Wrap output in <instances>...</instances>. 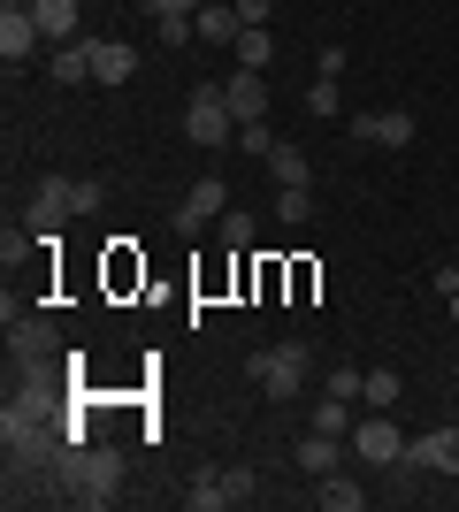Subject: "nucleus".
Returning <instances> with one entry per match:
<instances>
[{"label":"nucleus","instance_id":"obj_19","mask_svg":"<svg viewBox=\"0 0 459 512\" xmlns=\"http://www.w3.org/2000/svg\"><path fill=\"white\" fill-rule=\"evenodd\" d=\"M322 505H329V512H360V505H368V490L337 467V474H322Z\"/></svg>","mask_w":459,"mask_h":512},{"label":"nucleus","instance_id":"obj_9","mask_svg":"<svg viewBox=\"0 0 459 512\" xmlns=\"http://www.w3.org/2000/svg\"><path fill=\"white\" fill-rule=\"evenodd\" d=\"M352 138H360V146H414V115H406V107H368V115H360V123H352Z\"/></svg>","mask_w":459,"mask_h":512},{"label":"nucleus","instance_id":"obj_21","mask_svg":"<svg viewBox=\"0 0 459 512\" xmlns=\"http://www.w3.org/2000/svg\"><path fill=\"white\" fill-rule=\"evenodd\" d=\"M360 398H368V406H375V413H391V406H398V398H406V383H398L391 367H368V390H360Z\"/></svg>","mask_w":459,"mask_h":512},{"label":"nucleus","instance_id":"obj_4","mask_svg":"<svg viewBox=\"0 0 459 512\" xmlns=\"http://www.w3.org/2000/svg\"><path fill=\"white\" fill-rule=\"evenodd\" d=\"M352 459H368V467H406V428L391 413H368V421H352Z\"/></svg>","mask_w":459,"mask_h":512},{"label":"nucleus","instance_id":"obj_20","mask_svg":"<svg viewBox=\"0 0 459 512\" xmlns=\"http://www.w3.org/2000/svg\"><path fill=\"white\" fill-rule=\"evenodd\" d=\"M8 344H16L23 360H39L46 344H54V329H46V321H16V314H8Z\"/></svg>","mask_w":459,"mask_h":512},{"label":"nucleus","instance_id":"obj_17","mask_svg":"<svg viewBox=\"0 0 459 512\" xmlns=\"http://www.w3.org/2000/svg\"><path fill=\"white\" fill-rule=\"evenodd\" d=\"M176 505H184V512H222V505H230V490H222V474H192Z\"/></svg>","mask_w":459,"mask_h":512},{"label":"nucleus","instance_id":"obj_13","mask_svg":"<svg viewBox=\"0 0 459 512\" xmlns=\"http://www.w3.org/2000/svg\"><path fill=\"white\" fill-rule=\"evenodd\" d=\"M199 39L207 46H238V31H245V16H238V0H207V8H199Z\"/></svg>","mask_w":459,"mask_h":512},{"label":"nucleus","instance_id":"obj_31","mask_svg":"<svg viewBox=\"0 0 459 512\" xmlns=\"http://www.w3.org/2000/svg\"><path fill=\"white\" fill-rule=\"evenodd\" d=\"M268 8H276V0H238V16H245V31H253V23H268Z\"/></svg>","mask_w":459,"mask_h":512},{"label":"nucleus","instance_id":"obj_8","mask_svg":"<svg viewBox=\"0 0 459 512\" xmlns=\"http://www.w3.org/2000/svg\"><path fill=\"white\" fill-rule=\"evenodd\" d=\"M39 46H46V31H39V16L31 8H0V62H39Z\"/></svg>","mask_w":459,"mask_h":512},{"label":"nucleus","instance_id":"obj_12","mask_svg":"<svg viewBox=\"0 0 459 512\" xmlns=\"http://www.w3.org/2000/svg\"><path fill=\"white\" fill-rule=\"evenodd\" d=\"M291 459H299V467L314 474V482H322V474H337V467H345V436L314 428V436H299V451H291Z\"/></svg>","mask_w":459,"mask_h":512},{"label":"nucleus","instance_id":"obj_6","mask_svg":"<svg viewBox=\"0 0 459 512\" xmlns=\"http://www.w3.org/2000/svg\"><path fill=\"white\" fill-rule=\"evenodd\" d=\"M406 474H459V421L429 428V436H406Z\"/></svg>","mask_w":459,"mask_h":512},{"label":"nucleus","instance_id":"obj_34","mask_svg":"<svg viewBox=\"0 0 459 512\" xmlns=\"http://www.w3.org/2000/svg\"><path fill=\"white\" fill-rule=\"evenodd\" d=\"M452 421H459V413H452Z\"/></svg>","mask_w":459,"mask_h":512},{"label":"nucleus","instance_id":"obj_24","mask_svg":"<svg viewBox=\"0 0 459 512\" xmlns=\"http://www.w3.org/2000/svg\"><path fill=\"white\" fill-rule=\"evenodd\" d=\"M337 77H314V85H306V115H314V123H329V115H337Z\"/></svg>","mask_w":459,"mask_h":512},{"label":"nucleus","instance_id":"obj_32","mask_svg":"<svg viewBox=\"0 0 459 512\" xmlns=\"http://www.w3.org/2000/svg\"><path fill=\"white\" fill-rule=\"evenodd\" d=\"M444 306H452V321H459V291H444Z\"/></svg>","mask_w":459,"mask_h":512},{"label":"nucleus","instance_id":"obj_26","mask_svg":"<svg viewBox=\"0 0 459 512\" xmlns=\"http://www.w3.org/2000/svg\"><path fill=\"white\" fill-rule=\"evenodd\" d=\"M238 153L268 161V153H276V130H268V123H238Z\"/></svg>","mask_w":459,"mask_h":512},{"label":"nucleus","instance_id":"obj_25","mask_svg":"<svg viewBox=\"0 0 459 512\" xmlns=\"http://www.w3.org/2000/svg\"><path fill=\"white\" fill-rule=\"evenodd\" d=\"M222 490H230V505H253V497H261V474L253 467H222Z\"/></svg>","mask_w":459,"mask_h":512},{"label":"nucleus","instance_id":"obj_33","mask_svg":"<svg viewBox=\"0 0 459 512\" xmlns=\"http://www.w3.org/2000/svg\"><path fill=\"white\" fill-rule=\"evenodd\" d=\"M0 8H8V0H0ZM16 8H39V0H16Z\"/></svg>","mask_w":459,"mask_h":512},{"label":"nucleus","instance_id":"obj_30","mask_svg":"<svg viewBox=\"0 0 459 512\" xmlns=\"http://www.w3.org/2000/svg\"><path fill=\"white\" fill-rule=\"evenodd\" d=\"M199 8H207V0H146L153 23H161V16H199Z\"/></svg>","mask_w":459,"mask_h":512},{"label":"nucleus","instance_id":"obj_29","mask_svg":"<svg viewBox=\"0 0 459 512\" xmlns=\"http://www.w3.org/2000/svg\"><path fill=\"white\" fill-rule=\"evenodd\" d=\"M215 230H222V245H253V214H245V207H230V214L215 222Z\"/></svg>","mask_w":459,"mask_h":512},{"label":"nucleus","instance_id":"obj_5","mask_svg":"<svg viewBox=\"0 0 459 512\" xmlns=\"http://www.w3.org/2000/svg\"><path fill=\"white\" fill-rule=\"evenodd\" d=\"M69 214H77V176H39V192H31V207H23V230L54 237Z\"/></svg>","mask_w":459,"mask_h":512},{"label":"nucleus","instance_id":"obj_15","mask_svg":"<svg viewBox=\"0 0 459 512\" xmlns=\"http://www.w3.org/2000/svg\"><path fill=\"white\" fill-rule=\"evenodd\" d=\"M31 16H39L46 46H69V39H77V0H39Z\"/></svg>","mask_w":459,"mask_h":512},{"label":"nucleus","instance_id":"obj_27","mask_svg":"<svg viewBox=\"0 0 459 512\" xmlns=\"http://www.w3.org/2000/svg\"><path fill=\"white\" fill-rule=\"evenodd\" d=\"M314 428H329V436H352V406L322 390V413H314Z\"/></svg>","mask_w":459,"mask_h":512},{"label":"nucleus","instance_id":"obj_1","mask_svg":"<svg viewBox=\"0 0 459 512\" xmlns=\"http://www.w3.org/2000/svg\"><path fill=\"white\" fill-rule=\"evenodd\" d=\"M306 367H314V352L299 337H284V344H268V352H253V383H261L268 406H291L306 390Z\"/></svg>","mask_w":459,"mask_h":512},{"label":"nucleus","instance_id":"obj_3","mask_svg":"<svg viewBox=\"0 0 459 512\" xmlns=\"http://www.w3.org/2000/svg\"><path fill=\"white\" fill-rule=\"evenodd\" d=\"M184 130H192V146H238V115H230V100H222V85H199L192 92Z\"/></svg>","mask_w":459,"mask_h":512},{"label":"nucleus","instance_id":"obj_18","mask_svg":"<svg viewBox=\"0 0 459 512\" xmlns=\"http://www.w3.org/2000/svg\"><path fill=\"white\" fill-rule=\"evenodd\" d=\"M268 176H276V192H284V184H314L306 153H299V146H284V138H276V153H268Z\"/></svg>","mask_w":459,"mask_h":512},{"label":"nucleus","instance_id":"obj_14","mask_svg":"<svg viewBox=\"0 0 459 512\" xmlns=\"http://www.w3.org/2000/svg\"><path fill=\"white\" fill-rule=\"evenodd\" d=\"M92 46H100V39L54 46V54H46V77H54V85H85V77H92Z\"/></svg>","mask_w":459,"mask_h":512},{"label":"nucleus","instance_id":"obj_16","mask_svg":"<svg viewBox=\"0 0 459 512\" xmlns=\"http://www.w3.org/2000/svg\"><path fill=\"white\" fill-rule=\"evenodd\" d=\"M230 62H238V69H268V62H276V39H268V23L238 31V46H230Z\"/></svg>","mask_w":459,"mask_h":512},{"label":"nucleus","instance_id":"obj_23","mask_svg":"<svg viewBox=\"0 0 459 512\" xmlns=\"http://www.w3.org/2000/svg\"><path fill=\"white\" fill-rule=\"evenodd\" d=\"M153 39L169 46V54H184V46L199 39V23H192V16H161V23H153Z\"/></svg>","mask_w":459,"mask_h":512},{"label":"nucleus","instance_id":"obj_11","mask_svg":"<svg viewBox=\"0 0 459 512\" xmlns=\"http://www.w3.org/2000/svg\"><path fill=\"white\" fill-rule=\"evenodd\" d=\"M131 77H138V46H123V39L92 46V85H131Z\"/></svg>","mask_w":459,"mask_h":512},{"label":"nucleus","instance_id":"obj_22","mask_svg":"<svg viewBox=\"0 0 459 512\" xmlns=\"http://www.w3.org/2000/svg\"><path fill=\"white\" fill-rule=\"evenodd\" d=\"M322 390H329V398H345V406H352V398L368 390V367H322Z\"/></svg>","mask_w":459,"mask_h":512},{"label":"nucleus","instance_id":"obj_10","mask_svg":"<svg viewBox=\"0 0 459 512\" xmlns=\"http://www.w3.org/2000/svg\"><path fill=\"white\" fill-rule=\"evenodd\" d=\"M222 100H230L238 123H268V77L261 69H230V77H222Z\"/></svg>","mask_w":459,"mask_h":512},{"label":"nucleus","instance_id":"obj_7","mask_svg":"<svg viewBox=\"0 0 459 512\" xmlns=\"http://www.w3.org/2000/svg\"><path fill=\"white\" fill-rule=\"evenodd\" d=\"M222 214H230V192H222V176H199V184L184 192V207H176L169 222H176V237H199L207 222H222Z\"/></svg>","mask_w":459,"mask_h":512},{"label":"nucleus","instance_id":"obj_2","mask_svg":"<svg viewBox=\"0 0 459 512\" xmlns=\"http://www.w3.org/2000/svg\"><path fill=\"white\" fill-rule=\"evenodd\" d=\"M69 474H77V505H92V512L123 497V451L115 444H77Z\"/></svg>","mask_w":459,"mask_h":512},{"label":"nucleus","instance_id":"obj_28","mask_svg":"<svg viewBox=\"0 0 459 512\" xmlns=\"http://www.w3.org/2000/svg\"><path fill=\"white\" fill-rule=\"evenodd\" d=\"M276 214H284V222H306V214H314V192H306V184H284V192H276Z\"/></svg>","mask_w":459,"mask_h":512}]
</instances>
